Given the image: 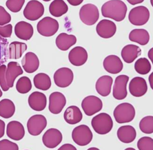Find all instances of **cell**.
<instances>
[{"mask_svg":"<svg viewBox=\"0 0 153 150\" xmlns=\"http://www.w3.org/2000/svg\"><path fill=\"white\" fill-rule=\"evenodd\" d=\"M127 7L121 0H110L103 4L101 8L103 17L110 18L116 22L123 20L126 16Z\"/></svg>","mask_w":153,"mask_h":150,"instance_id":"1","label":"cell"},{"mask_svg":"<svg viewBox=\"0 0 153 150\" xmlns=\"http://www.w3.org/2000/svg\"><path fill=\"white\" fill-rule=\"evenodd\" d=\"M91 124L96 133L103 135L111 131L113 127V121L108 114L102 112L91 119Z\"/></svg>","mask_w":153,"mask_h":150,"instance_id":"2","label":"cell"},{"mask_svg":"<svg viewBox=\"0 0 153 150\" xmlns=\"http://www.w3.org/2000/svg\"><path fill=\"white\" fill-rule=\"evenodd\" d=\"M136 111L134 106L129 103L124 102L118 105L114 110L113 115L119 124L131 122L134 118Z\"/></svg>","mask_w":153,"mask_h":150,"instance_id":"3","label":"cell"},{"mask_svg":"<svg viewBox=\"0 0 153 150\" xmlns=\"http://www.w3.org/2000/svg\"><path fill=\"white\" fill-rule=\"evenodd\" d=\"M73 141L78 145L84 146L88 145L93 139V133L88 126L81 124L75 127L72 131Z\"/></svg>","mask_w":153,"mask_h":150,"instance_id":"4","label":"cell"},{"mask_svg":"<svg viewBox=\"0 0 153 150\" xmlns=\"http://www.w3.org/2000/svg\"><path fill=\"white\" fill-rule=\"evenodd\" d=\"M79 18L86 25L91 26L95 24L99 19V12L97 7L93 4H86L79 10Z\"/></svg>","mask_w":153,"mask_h":150,"instance_id":"5","label":"cell"},{"mask_svg":"<svg viewBox=\"0 0 153 150\" xmlns=\"http://www.w3.org/2000/svg\"><path fill=\"white\" fill-rule=\"evenodd\" d=\"M58 22L50 17H45L38 22L36 29L38 33L42 36L50 37L54 35L59 30Z\"/></svg>","mask_w":153,"mask_h":150,"instance_id":"6","label":"cell"},{"mask_svg":"<svg viewBox=\"0 0 153 150\" xmlns=\"http://www.w3.org/2000/svg\"><path fill=\"white\" fill-rule=\"evenodd\" d=\"M149 10L145 6H137L132 8L128 13V20L133 25L142 26L149 20Z\"/></svg>","mask_w":153,"mask_h":150,"instance_id":"7","label":"cell"},{"mask_svg":"<svg viewBox=\"0 0 153 150\" xmlns=\"http://www.w3.org/2000/svg\"><path fill=\"white\" fill-rule=\"evenodd\" d=\"M81 108L86 115L92 116L102 110L103 103L98 97L90 95L86 96L82 99Z\"/></svg>","mask_w":153,"mask_h":150,"instance_id":"8","label":"cell"},{"mask_svg":"<svg viewBox=\"0 0 153 150\" xmlns=\"http://www.w3.org/2000/svg\"><path fill=\"white\" fill-rule=\"evenodd\" d=\"M44 13L43 4L37 0L29 1L23 10L24 17L30 21H35L41 18Z\"/></svg>","mask_w":153,"mask_h":150,"instance_id":"9","label":"cell"},{"mask_svg":"<svg viewBox=\"0 0 153 150\" xmlns=\"http://www.w3.org/2000/svg\"><path fill=\"white\" fill-rule=\"evenodd\" d=\"M47 124V119L44 115H34L30 117L27 122V131L32 136H38L45 129Z\"/></svg>","mask_w":153,"mask_h":150,"instance_id":"10","label":"cell"},{"mask_svg":"<svg viewBox=\"0 0 153 150\" xmlns=\"http://www.w3.org/2000/svg\"><path fill=\"white\" fill-rule=\"evenodd\" d=\"M53 79L55 84L60 88H65L69 86L74 79L72 71L66 67L58 69L54 74Z\"/></svg>","mask_w":153,"mask_h":150,"instance_id":"11","label":"cell"},{"mask_svg":"<svg viewBox=\"0 0 153 150\" xmlns=\"http://www.w3.org/2000/svg\"><path fill=\"white\" fill-rule=\"evenodd\" d=\"M129 77L126 75H120L116 77L113 85L112 95L117 100H123L127 96V84Z\"/></svg>","mask_w":153,"mask_h":150,"instance_id":"12","label":"cell"},{"mask_svg":"<svg viewBox=\"0 0 153 150\" xmlns=\"http://www.w3.org/2000/svg\"><path fill=\"white\" fill-rule=\"evenodd\" d=\"M66 103V99L63 93L59 91L53 92L49 96L48 109L53 114H60Z\"/></svg>","mask_w":153,"mask_h":150,"instance_id":"13","label":"cell"},{"mask_svg":"<svg viewBox=\"0 0 153 150\" xmlns=\"http://www.w3.org/2000/svg\"><path fill=\"white\" fill-rule=\"evenodd\" d=\"M63 136L60 130L51 128L48 129L43 134L42 140L43 144L48 148L57 147L62 141Z\"/></svg>","mask_w":153,"mask_h":150,"instance_id":"14","label":"cell"},{"mask_svg":"<svg viewBox=\"0 0 153 150\" xmlns=\"http://www.w3.org/2000/svg\"><path fill=\"white\" fill-rule=\"evenodd\" d=\"M130 94L136 97L143 96L148 90L146 80L140 76H136L131 79L128 85Z\"/></svg>","mask_w":153,"mask_h":150,"instance_id":"15","label":"cell"},{"mask_svg":"<svg viewBox=\"0 0 153 150\" xmlns=\"http://www.w3.org/2000/svg\"><path fill=\"white\" fill-rule=\"evenodd\" d=\"M96 30L98 35L101 38H109L115 35L117 31V26L112 21L103 19L98 23Z\"/></svg>","mask_w":153,"mask_h":150,"instance_id":"16","label":"cell"},{"mask_svg":"<svg viewBox=\"0 0 153 150\" xmlns=\"http://www.w3.org/2000/svg\"><path fill=\"white\" fill-rule=\"evenodd\" d=\"M68 59L70 63L74 66H80L87 62L88 53L83 47L80 46L75 47L69 51Z\"/></svg>","mask_w":153,"mask_h":150,"instance_id":"17","label":"cell"},{"mask_svg":"<svg viewBox=\"0 0 153 150\" xmlns=\"http://www.w3.org/2000/svg\"><path fill=\"white\" fill-rule=\"evenodd\" d=\"M105 70L112 74L120 73L123 68V64L120 58L115 55L106 56L103 62Z\"/></svg>","mask_w":153,"mask_h":150,"instance_id":"18","label":"cell"},{"mask_svg":"<svg viewBox=\"0 0 153 150\" xmlns=\"http://www.w3.org/2000/svg\"><path fill=\"white\" fill-rule=\"evenodd\" d=\"M23 71L19 63L16 62H10L8 63L5 71V78L9 88L13 87L16 78L23 74Z\"/></svg>","mask_w":153,"mask_h":150,"instance_id":"19","label":"cell"},{"mask_svg":"<svg viewBox=\"0 0 153 150\" xmlns=\"http://www.w3.org/2000/svg\"><path fill=\"white\" fill-rule=\"evenodd\" d=\"M6 133L14 140H20L24 137L25 131L23 124L17 121H11L7 125Z\"/></svg>","mask_w":153,"mask_h":150,"instance_id":"20","label":"cell"},{"mask_svg":"<svg viewBox=\"0 0 153 150\" xmlns=\"http://www.w3.org/2000/svg\"><path fill=\"white\" fill-rule=\"evenodd\" d=\"M28 104L31 109L36 111L44 110L47 106L46 96L39 91L32 93L28 97Z\"/></svg>","mask_w":153,"mask_h":150,"instance_id":"21","label":"cell"},{"mask_svg":"<svg viewBox=\"0 0 153 150\" xmlns=\"http://www.w3.org/2000/svg\"><path fill=\"white\" fill-rule=\"evenodd\" d=\"M14 33L19 39L28 41L33 36V28L31 24L25 21H20L15 25Z\"/></svg>","mask_w":153,"mask_h":150,"instance_id":"22","label":"cell"},{"mask_svg":"<svg viewBox=\"0 0 153 150\" xmlns=\"http://www.w3.org/2000/svg\"><path fill=\"white\" fill-rule=\"evenodd\" d=\"M22 65L24 71L29 74L35 72L39 68V61L38 56L33 52H27L22 59Z\"/></svg>","mask_w":153,"mask_h":150,"instance_id":"23","label":"cell"},{"mask_svg":"<svg viewBox=\"0 0 153 150\" xmlns=\"http://www.w3.org/2000/svg\"><path fill=\"white\" fill-rule=\"evenodd\" d=\"M113 79L111 76L103 75L96 81L95 87L99 94L103 97L108 96L111 91Z\"/></svg>","mask_w":153,"mask_h":150,"instance_id":"24","label":"cell"},{"mask_svg":"<svg viewBox=\"0 0 153 150\" xmlns=\"http://www.w3.org/2000/svg\"><path fill=\"white\" fill-rule=\"evenodd\" d=\"M118 139L123 143H130L133 142L136 137V131L130 125H122L117 131Z\"/></svg>","mask_w":153,"mask_h":150,"instance_id":"25","label":"cell"},{"mask_svg":"<svg viewBox=\"0 0 153 150\" xmlns=\"http://www.w3.org/2000/svg\"><path fill=\"white\" fill-rule=\"evenodd\" d=\"M141 52L139 47L134 44H128L123 48L121 55L126 63H131L141 54Z\"/></svg>","mask_w":153,"mask_h":150,"instance_id":"26","label":"cell"},{"mask_svg":"<svg viewBox=\"0 0 153 150\" xmlns=\"http://www.w3.org/2000/svg\"><path fill=\"white\" fill-rule=\"evenodd\" d=\"M63 118L68 124H76L82 120V114L78 106L71 105L66 109L63 114Z\"/></svg>","mask_w":153,"mask_h":150,"instance_id":"27","label":"cell"},{"mask_svg":"<svg viewBox=\"0 0 153 150\" xmlns=\"http://www.w3.org/2000/svg\"><path fill=\"white\" fill-rule=\"evenodd\" d=\"M76 38L74 35H69L66 33H60L56 37V44L59 49L62 51H66L71 47L75 44Z\"/></svg>","mask_w":153,"mask_h":150,"instance_id":"28","label":"cell"},{"mask_svg":"<svg viewBox=\"0 0 153 150\" xmlns=\"http://www.w3.org/2000/svg\"><path fill=\"white\" fill-rule=\"evenodd\" d=\"M128 38L132 42L138 43L141 45H145L149 41V34L144 29H134L130 32Z\"/></svg>","mask_w":153,"mask_h":150,"instance_id":"29","label":"cell"},{"mask_svg":"<svg viewBox=\"0 0 153 150\" xmlns=\"http://www.w3.org/2000/svg\"><path fill=\"white\" fill-rule=\"evenodd\" d=\"M27 45L24 42L13 41L8 45V59H18L27 50Z\"/></svg>","mask_w":153,"mask_h":150,"instance_id":"30","label":"cell"},{"mask_svg":"<svg viewBox=\"0 0 153 150\" xmlns=\"http://www.w3.org/2000/svg\"><path fill=\"white\" fill-rule=\"evenodd\" d=\"M68 11V7L63 0H54L49 6L50 14L56 17H59L66 14Z\"/></svg>","mask_w":153,"mask_h":150,"instance_id":"31","label":"cell"},{"mask_svg":"<svg viewBox=\"0 0 153 150\" xmlns=\"http://www.w3.org/2000/svg\"><path fill=\"white\" fill-rule=\"evenodd\" d=\"M33 84L35 87L41 90H48L51 85L50 76L45 73H38L33 77Z\"/></svg>","mask_w":153,"mask_h":150,"instance_id":"32","label":"cell"},{"mask_svg":"<svg viewBox=\"0 0 153 150\" xmlns=\"http://www.w3.org/2000/svg\"><path fill=\"white\" fill-rule=\"evenodd\" d=\"M16 108L13 102L8 99H4L0 101V117L10 118L13 116Z\"/></svg>","mask_w":153,"mask_h":150,"instance_id":"33","label":"cell"},{"mask_svg":"<svg viewBox=\"0 0 153 150\" xmlns=\"http://www.w3.org/2000/svg\"><path fill=\"white\" fill-rule=\"evenodd\" d=\"M134 69L137 73L140 75L148 74L151 69V65L149 61L145 57H141L137 59L134 63Z\"/></svg>","mask_w":153,"mask_h":150,"instance_id":"34","label":"cell"},{"mask_svg":"<svg viewBox=\"0 0 153 150\" xmlns=\"http://www.w3.org/2000/svg\"><path fill=\"white\" fill-rule=\"evenodd\" d=\"M16 88L17 91L21 94L28 93L32 88L30 79L27 76H22L17 81Z\"/></svg>","mask_w":153,"mask_h":150,"instance_id":"35","label":"cell"},{"mask_svg":"<svg viewBox=\"0 0 153 150\" xmlns=\"http://www.w3.org/2000/svg\"><path fill=\"white\" fill-rule=\"evenodd\" d=\"M139 128L145 134L153 133V116L148 115L144 117L139 122Z\"/></svg>","mask_w":153,"mask_h":150,"instance_id":"36","label":"cell"},{"mask_svg":"<svg viewBox=\"0 0 153 150\" xmlns=\"http://www.w3.org/2000/svg\"><path fill=\"white\" fill-rule=\"evenodd\" d=\"M8 42L0 36V65L6 62L8 59Z\"/></svg>","mask_w":153,"mask_h":150,"instance_id":"37","label":"cell"},{"mask_svg":"<svg viewBox=\"0 0 153 150\" xmlns=\"http://www.w3.org/2000/svg\"><path fill=\"white\" fill-rule=\"evenodd\" d=\"M137 146L139 150H153V139L143 136L138 140Z\"/></svg>","mask_w":153,"mask_h":150,"instance_id":"38","label":"cell"},{"mask_svg":"<svg viewBox=\"0 0 153 150\" xmlns=\"http://www.w3.org/2000/svg\"><path fill=\"white\" fill-rule=\"evenodd\" d=\"M25 2V0H7L5 5L11 12L18 13L21 10Z\"/></svg>","mask_w":153,"mask_h":150,"instance_id":"39","label":"cell"},{"mask_svg":"<svg viewBox=\"0 0 153 150\" xmlns=\"http://www.w3.org/2000/svg\"><path fill=\"white\" fill-rule=\"evenodd\" d=\"M7 66L4 64L0 65V86L2 90L4 91H7L9 90V87L7 85L5 78V71Z\"/></svg>","mask_w":153,"mask_h":150,"instance_id":"40","label":"cell"},{"mask_svg":"<svg viewBox=\"0 0 153 150\" xmlns=\"http://www.w3.org/2000/svg\"><path fill=\"white\" fill-rule=\"evenodd\" d=\"M0 150H19V146L8 139H2L0 140Z\"/></svg>","mask_w":153,"mask_h":150,"instance_id":"41","label":"cell"},{"mask_svg":"<svg viewBox=\"0 0 153 150\" xmlns=\"http://www.w3.org/2000/svg\"><path fill=\"white\" fill-rule=\"evenodd\" d=\"M11 20V17L6 10L0 5V26H4L8 24Z\"/></svg>","mask_w":153,"mask_h":150,"instance_id":"42","label":"cell"},{"mask_svg":"<svg viewBox=\"0 0 153 150\" xmlns=\"http://www.w3.org/2000/svg\"><path fill=\"white\" fill-rule=\"evenodd\" d=\"M13 26L11 24H7L4 26H0V36L2 38H10L11 36Z\"/></svg>","mask_w":153,"mask_h":150,"instance_id":"43","label":"cell"},{"mask_svg":"<svg viewBox=\"0 0 153 150\" xmlns=\"http://www.w3.org/2000/svg\"><path fill=\"white\" fill-rule=\"evenodd\" d=\"M57 150H77V149L71 143H65L62 145Z\"/></svg>","mask_w":153,"mask_h":150,"instance_id":"44","label":"cell"},{"mask_svg":"<svg viewBox=\"0 0 153 150\" xmlns=\"http://www.w3.org/2000/svg\"><path fill=\"white\" fill-rule=\"evenodd\" d=\"M5 128V124L4 121L2 120H0V138L2 137L4 135Z\"/></svg>","mask_w":153,"mask_h":150,"instance_id":"45","label":"cell"},{"mask_svg":"<svg viewBox=\"0 0 153 150\" xmlns=\"http://www.w3.org/2000/svg\"><path fill=\"white\" fill-rule=\"evenodd\" d=\"M84 0H67V1L73 6H77L80 5Z\"/></svg>","mask_w":153,"mask_h":150,"instance_id":"46","label":"cell"},{"mask_svg":"<svg viewBox=\"0 0 153 150\" xmlns=\"http://www.w3.org/2000/svg\"><path fill=\"white\" fill-rule=\"evenodd\" d=\"M127 1L131 5H136L137 4H140L144 1V0H127Z\"/></svg>","mask_w":153,"mask_h":150,"instance_id":"47","label":"cell"},{"mask_svg":"<svg viewBox=\"0 0 153 150\" xmlns=\"http://www.w3.org/2000/svg\"><path fill=\"white\" fill-rule=\"evenodd\" d=\"M148 81L149 82L150 87H151V89L153 90V72L149 75V76L148 77Z\"/></svg>","mask_w":153,"mask_h":150,"instance_id":"48","label":"cell"},{"mask_svg":"<svg viewBox=\"0 0 153 150\" xmlns=\"http://www.w3.org/2000/svg\"><path fill=\"white\" fill-rule=\"evenodd\" d=\"M148 56L149 59L151 60V61L153 65V47L151 48L149 50V51L148 53Z\"/></svg>","mask_w":153,"mask_h":150,"instance_id":"49","label":"cell"},{"mask_svg":"<svg viewBox=\"0 0 153 150\" xmlns=\"http://www.w3.org/2000/svg\"><path fill=\"white\" fill-rule=\"evenodd\" d=\"M87 150H100V149L96 147H91V148H89L88 149H87Z\"/></svg>","mask_w":153,"mask_h":150,"instance_id":"50","label":"cell"},{"mask_svg":"<svg viewBox=\"0 0 153 150\" xmlns=\"http://www.w3.org/2000/svg\"><path fill=\"white\" fill-rule=\"evenodd\" d=\"M124 150H136V149L133 148H127Z\"/></svg>","mask_w":153,"mask_h":150,"instance_id":"51","label":"cell"},{"mask_svg":"<svg viewBox=\"0 0 153 150\" xmlns=\"http://www.w3.org/2000/svg\"><path fill=\"white\" fill-rule=\"evenodd\" d=\"M150 2H151V5H152V7H153V0H150Z\"/></svg>","mask_w":153,"mask_h":150,"instance_id":"52","label":"cell"},{"mask_svg":"<svg viewBox=\"0 0 153 150\" xmlns=\"http://www.w3.org/2000/svg\"><path fill=\"white\" fill-rule=\"evenodd\" d=\"M2 96V91H1V88H0V97H1Z\"/></svg>","mask_w":153,"mask_h":150,"instance_id":"53","label":"cell"},{"mask_svg":"<svg viewBox=\"0 0 153 150\" xmlns=\"http://www.w3.org/2000/svg\"><path fill=\"white\" fill-rule=\"evenodd\" d=\"M42 1H45V2H48V1H51V0H42Z\"/></svg>","mask_w":153,"mask_h":150,"instance_id":"54","label":"cell"}]
</instances>
